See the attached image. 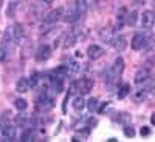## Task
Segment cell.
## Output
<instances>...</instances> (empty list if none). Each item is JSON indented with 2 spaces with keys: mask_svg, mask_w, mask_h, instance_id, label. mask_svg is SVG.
Returning <instances> with one entry per match:
<instances>
[{
  "mask_svg": "<svg viewBox=\"0 0 155 142\" xmlns=\"http://www.w3.org/2000/svg\"><path fill=\"white\" fill-rule=\"evenodd\" d=\"M12 43H14V39H12L11 30H6L2 37V43H0V60L2 62H5V59H8L11 49H12Z\"/></svg>",
  "mask_w": 155,
  "mask_h": 142,
  "instance_id": "6da1fadb",
  "label": "cell"
},
{
  "mask_svg": "<svg viewBox=\"0 0 155 142\" xmlns=\"http://www.w3.org/2000/svg\"><path fill=\"white\" fill-rule=\"evenodd\" d=\"M54 108V99L50 97L47 94H42L41 97H37L36 100V110L39 113H48L50 110Z\"/></svg>",
  "mask_w": 155,
  "mask_h": 142,
  "instance_id": "7a4b0ae2",
  "label": "cell"
},
{
  "mask_svg": "<svg viewBox=\"0 0 155 142\" xmlns=\"http://www.w3.org/2000/svg\"><path fill=\"white\" fill-rule=\"evenodd\" d=\"M150 42V37L147 34H143V33H137L132 39V48L135 51H140L147 46V43Z\"/></svg>",
  "mask_w": 155,
  "mask_h": 142,
  "instance_id": "3957f363",
  "label": "cell"
},
{
  "mask_svg": "<svg viewBox=\"0 0 155 142\" xmlns=\"http://www.w3.org/2000/svg\"><path fill=\"white\" fill-rule=\"evenodd\" d=\"M50 56H51V48L47 43H42L34 53V57H36L37 62H45V60L50 59Z\"/></svg>",
  "mask_w": 155,
  "mask_h": 142,
  "instance_id": "277c9868",
  "label": "cell"
},
{
  "mask_svg": "<svg viewBox=\"0 0 155 142\" xmlns=\"http://www.w3.org/2000/svg\"><path fill=\"white\" fill-rule=\"evenodd\" d=\"M95 82L93 79H90V77H82L81 80H78V91H79L81 94H88L90 91H92Z\"/></svg>",
  "mask_w": 155,
  "mask_h": 142,
  "instance_id": "5b68a950",
  "label": "cell"
},
{
  "mask_svg": "<svg viewBox=\"0 0 155 142\" xmlns=\"http://www.w3.org/2000/svg\"><path fill=\"white\" fill-rule=\"evenodd\" d=\"M2 139L12 142V140H17V130L16 127L12 125H3L2 127Z\"/></svg>",
  "mask_w": 155,
  "mask_h": 142,
  "instance_id": "8992f818",
  "label": "cell"
},
{
  "mask_svg": "<svg viewBox=\"0 0 155 142\" xmlns=\"http://www.w3.org/2000/svg\"><path fill=\"white\" fill-rule=\"evenodd\" d=\"M104 48H101L99 45H90L88 48H87V57L90 59V60H98V59H101L102 56H104Z\"/></svg>",
  "mask_w": 155,
  "mask_h": 142,
  "instance_id": "52a82bcc",
  "label": "cell"
},
{
  "mask_svg": "<svg viewBox=\"0 0 155 142\" xmlns=\"http://www.w3.org/2000/svg\"><path fill=\"white\" fill-rule=\"evenodd\" d=\"M62 14H64V9H62V8H56V9H53V11H50L48 14L45 16L44 22H45L47 25H54L58 20L62 19Z\"/></svg>",
  "mask_w": 155,
  "mask_h": 142,
  "instance_id": "ba28073f",
  "label": "cell"
},
{
  "mask_svg": "<svg viewBox=\"0 0 155 142\" xmlns=\"http://www.w3.org/2000/svg\"><path fill=\"white\" fill-rule=\"evenodd\" d=\"M62 19L65 20V22H68V23L76 22L78 19H81L79 12H78V9H76V3H74V2L70 3V6H68V9H67V12H65V16H64Z\"/></svg>",
  "mask_w": 155,
  "mask_h": 142,
  "instance_id": "9c48e42d",
  "label": "cell"
},
{
  "mask_svg": "<svg viewBox=\"0 0 155 142\" xmlns=\"http://www.w3.org/2000/svg\"><path fill=\"white\" fill-rule=\"evenodd\" d=\"M140 19H141V27L146 28V30L152 28L153 23H155V14H153L152 11H144Z\"/></svg>",
  "mask_w": 155,
  "mask_h": 142,
  "instance_id": "30bf717a",
  "label": "cell"
},
{
  "mask_svg": "<svg viewBox=\"0 0 155 142\" xmlns=\"http://www.w3.org/2000/svg\"><path fill=\"white\" fill-rule=\"evenodd\" d=\"M68 67L67 65H61L58 67L53 73H51V79H56V80H65V77H68Z\"/></svg>",
  "mask_w": 155,
  "mask_h": 142,
  "instance_id": "8fae6325",
  "label": "cell"
},
{
  "mask_svg": "<svg viewBox=\"0 0 155 142\" xmlns=\"http://www.w3.org/2000/svg\"><path fill=\"white\" fill-rule=\"evenodd\" d=\"M127 9L126 8H121L118 12H116V30H123V27L126 25V20H127Z\"/></svg>",
  "mask_w": 155,
  "mask_h": 142,
  "instance_id": "7c38bea8",
  "label": "cell"
},
{
  "mask_svg": "<svg viewBox=\"0 0 155 142\" xmlns=\"http://www.w3.org/2000/svg\"><path fill=\"white\" fill-rule=\"evenodd\" d=\"M112 45H113V48L118 51V53H123V51L127 48V40H126V37L118 36V37H113Z\"/></svg>",
  "mask_w": 155,
  "mask_h": 142,
  "instance_id": "4fadbf2b",
  "label": "cell"
},
{
  "mask_svg": "<svg viewBox=\"0 0 155 142\" xmlns=\"http://www.w3.org/2000/svg\"><path fill=\"white\" fill-rule=\"evenodd\" d=\"M19 5H20V0H9L8 5H6V17H9V19L16 17V12L19 9Z\"/></svg>",
  "mask_w": 155,
  "mask_h": 142,
  "instance_id": "5bb4252c",
  "label": "cell"
},
{
  "mask_svg": "<svg viewBox=\"0 0 155 142\" xmlns=\"http://www.w3.org/2000/svg\"><path fill=\"white\" fill-rule=\"evenodd\" d=\"M149 77H150V71H149L147 68H141V70H138L137 74H135V82H137L138 85H140V84H144V82L149 80Z\"/></svg>",
  "mask_w": 155,
  "mask_h": 142,
  "instance_id": "9a60e30c",
  "label": "cell"
},
{
  "mask_svg": "<svg viewBox=\"0 0 155 142\" xmlns=\"http://www.w3.org/2000/svg\"><path fill=\"white\" fill-rule=\"evenodd\" d=\"M11 34H12V39H14V42H19L20 39L23 37L25 34V30H23V25L22 23H16L14 27H11Z\"/></svg>",
  "mask_w": 155,
  "mask_h": 142,
  "instance_id": "2e32d148",
  "label": "cell"
},
{
  "mask_svg": "<svg viewBox=\"0 0 155 142\" xmlns=\"http://www.w3.org/2000/svg\"><path fill=\"white\" fill-rule=\"evenodd\" d=\"M76 42H78V36H76V30H73V31H70V33L65 36L62 46H64V49H68V48H71Z\"/></svg>",
  "mask_w": 155,
  "mask_h": 142,
  "instance_id": "e0dca14e",
  "label": "cell"
},
{
  "mask_svg": "<svg viewBox=\"0 0 155 142\" xmlns=\"http://www.w3.org/2000/svg\"><path fill=\"white\" fill-rule=\"evenodd\" d=\"M99 36H101V40L104 43H112L113 37H115V33L112 30H109V28H102L99 31Z\"/></svg>",
  "mask_w": 155,
  "mask_h": 142,
  "instance_id": "ac0fdd59",
  "label": "cell"
},
{
  "mask_svg": "<svg viewBox=\"0 0 155 142\" xmlns=\"http://www.w3.org/2000/svg\"><path fill=\"white\" fill-rule=\"evenodd\" d=\"M73 110L76 111V113H81L84 108H85V100L82 99V94L81 96H76L74 99H73Z\"/></svg>",
  "mask_w": 155,
  "mask_h": 142,
  "instance_id": "d6986e66",
  "label": "cell"
},
{
  "mask_svg": "<svg viewBox=\"0 0 155 142\" xmlns=\"http://www.w3.org/2000/svg\"><path fill=\"white\" fill-rule=\"evenodd\" d=\"M112 71H113V74L115 76H121V73L124 71V60H123V57H118L115 60V63H113V67H112Z\"/></svg>",
  "mask_w": 155,
  "mask_h": 142,
  "instance_id": "ffe728a7",
  "label": "cell"
},
{
  "mask_svg": "<svg viewBox=\"0 0 155 142\" xmlns=\"http://www.w3.org/2000/svg\"><path fill=\"white\" fill-rule=\"evenodd\" d=\"M16 90H17L19 93H27V91H28V90H30V84H28V79H27V77H20V79L17 80Z\"/></svg>",
  "mask_w": 155,
  "mask_h": 142,
  "instance_id": "44dd1931",
  "label": "cell"
},
{
  "mask_svg": "<svg viewBox=\"0 0 155 142\" xmlns=\"http://www.w3.org/2000/svg\"><path fill=\"white\" fill-rule=\"evenodd\" d=\"M34 137H36V131L33 130V128H27L23 133H22V136H20V140H23V142H28V140H34Z\"/></svg>",
  "mask_w": 155,
  "mask_h": 142,
  "instance_id": "7402d4cb",
  "label": "cell"
},
{
  "mask_svg": "<svg viewBox=\"0 0 155 142\" xmlns=\"http://www.w3.org/2000/svg\"><path fill=\"white\" fill-rule=\"evenodd\" d=\"M74 3H76V9L79 12V16L82 17L87 12V0H74Z\"/></svg>",
  "mask_w": 155,
  "mask_h": 142,
  "instance_id": "603a6c76",
  "label": "cell"
},
{
  "mask_svg": "<svg viewBox=\"0 0 155 142\" xmlns=\"http://www.w3.org/2000/svg\"><path fill=\"white\" fill-rule=\"evenodd\" d=\"M129 93H130V85H129V84H123L118 88V99H124Z\"/></svg>",
  "mask_w": 155,
  "mask_h": 142,
  "instance_id": "cb8c5ba5",
  "label": "cell"
},
{
  "mask_svg": "<svg viewBox=\"0 0 155 142\" xmlns=\"http://www.w3.org/2000/svg\"><path fill=\"white\" fill-rule=\"evenodd\" d=\"M98 99L96 97H92V99H88L87 100V108H88V111L90 113H95V111H98Z\"/></svg>",
  "mask_w": 155,
  "mask_h": 142,
  "instance_id": "d4e9b609",
  "label": "cell"
},
{
  "mask_svg": "<svg viewBox=\"0 0 155 142\" xmlns=\"http://www.w3.org/2000/svg\"><path fill=\"white\" fill-rule=\"evenodd\" d=\"M137 20H138V12H137V11H132V12H129V14H127V20H126V23H127V25H130V27H135Z\"/></svg>",
  "mask_w": 155,
  "mask_h": 142,
  "instance_id": "484cf974",
  "label": "cell"
},
{
  "mask_svg": "<svg viewBox=\"0 0 155 142\" xmlns=\"http://www.w3.org/2000/svg\"><path fill=\"white\" fill-rule=\"evenodd\" d=\"M14 107L19 111H25V110H27V107H28V104H27V100H25V99H16L14 100Z\"/></svg>",
  "mask_w": 155,
  "mask_h": 142,
  "instance_id": "4316f807",
  "label": "cell"
},
{
  "mask_svg": "<svg viewBox=\"0 0 155 142\" xmlns=\"http://www.w3.org/2000/svg\"><path fill=\"white\" fill-rule=\"evenodd\" d=\"M39 76H41L39 73H33V74L30 76V79H28V84H30V87H31V88L37 87L39 80H41V77H39Z\"/></svg>",
  "mask_w": 155,
  "mask_h": 142,
  "instance_id": "83f0119b",
  "label": "cell"
},
{
  "mask_svg": "<svg viewBox=\"0 0 155 142\" xmlns=\"http://www.w3.org/2000/svg\"><path fill=\"white\" fill-rule=\"evenodd\" d=\"M146 96H147V90H138V91L134 94V99L137 102H141V100L146 99Z\"/></svg>",
  "mask_w": 155,
  "mask_h": 142,
  "instance_id": "f1b7e54d",
  "label": "cell"
},
{
  "mask_svg": "<svg viewBox=\"0 0 155 142\" xmlns=\"http://www.w3.org/2000/svg\"><path fill=\"white\" fill-rule=\"evenodd\" d=\"M67 67H68V74L70 76H74V74H78V71H79V65H78L76 62H70Z\"/></svg>",
  "mask_w": 155,
  "mask_h": 142,
  "instance_id": "f546056e",
  "label": "cell"
},
{
  "mask_svg": "<svg viewBox=\"0 0 155 142\" xmlns=\"http://www.w3.org/2000/svg\"><path fill=\"white\" fill-rule=\"evenodd\" d=\"M16 122H17L20 127H25V125H27V118H25L23 114H19L17 118H16Z\"/></svg>",
  "mask_w": 155,
  "mask_h": 142,
  "instance_id": "4dcf8cb0",
  "label": "cell"
},
{
  "mask_svg": "<svg viewBox=\"0 0 155 142\" xmlns=\"http://www.w3.org/2000/svg\"><path fill=\"white\" fill-rule=\"evenodd\" d=\"M124 134L127 137H134L135 136V130H134L132 127H124Z\"/></svg>",
  "mask_w": 155,
  "mask_h": 142,
  "instance_id": "1f68e13d",
  "label": "cell"
},
{
  "mask_svg": "<svg viewBox=\"0 0 155 142\" xmlns=\"http://www.w3.org/2000/svg\"><path fill=\"white\" fill-rule=\"evenodd\" d=\"M121 122H124L126 125L130 122V116H129L127 113H121Z\"/></svg>",
  "mask_w": 155,
  "mask_h": 142,
  "instance_id": "d6a6232c",
  "label": "cell"
},
{
  "mask_svg": "<svg viewBox=\"0 0 155 142\" xmlns=\"http://www.w3.org/2000/svg\"><path fill=\"white\" fill-rule=\"evenodd\" d=\"M141 136H147L149 133H150V130H149V128H146V127H143V128H141Z\"/></svg>",
  "mask_w": 155,
  "mask_h": 142,
  "instance_id": "836d02e7",
  "label": "cell"
},
{
  "mask_svg": "<svg viewBox=\"0 0 155 142\" xmlns=\"http://www.w3.org/2000/svg\"><path fill=\"white\" fill-rule=\"evenodd\" d=\"M107 107H109V104H107V102H106V104H104V105H102V107H101V108L98 110V113H102V111H104V110H106Z\"/></svg>",
  "mask_w": 155,
  "mask_h": 142,
  "instance_id": "e575fe53",
  "label": "cell"
},
{
  "mask_svg": "<svg viewBox=\"0 0 155 142\" xmlns=\"http://www.w3.org/2000/svg\"><path fill=\"white\" fill-rule=\"evenodd\" d=\"M41 2H42V3H45V5H50V3H53L54 0H41Z\"/></svg>",
  "mask_w": 155,
  "mask_h": 142,
  "instance_id": "d590c367",
  "label": "cell"
},
{
  "mask_svg": "<svg viewBox=\"0 0 155 142\" xmlns=\"http://www.w3.org/2000/svg\"><path fill=\"white\" fill-rule=\"evenodd\" d=\"M150 124H152V125H155V113L150 116Z\"/></svg>",
  "mask_w": 155,
  "mask_h": 142,
  "instance_id": "8d00e7d4",
  "label": "cell"
}]
</instances>
